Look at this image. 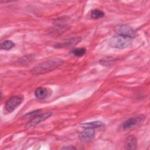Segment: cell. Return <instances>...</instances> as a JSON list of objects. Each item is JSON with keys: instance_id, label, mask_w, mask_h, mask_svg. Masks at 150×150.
<instances>
[{"instance_id": "7", "label": "cell", "mask_w": 150, "mask_h": 150, "mask_svg": "<svg viewBox=\"0 0 150 150\" xmlns=\"http://www.w3.org/2000/svg\"><path fill=\"white\" fill-rule=\"evenodd\" d=\"M95 137V131L94 129L87 128L81 132L79 135V138L82 142H88L91 141Z\"/></svg>"}, {"instance_id": "4", "label": "cell", "mask_w": 150, "mask_h": 150, "mask_svg": "<svg viewBox=\"0 0 150 150\" xmlns=\"http://www.w3.org/2000/svg\"><path fill=\"white\" fill-rule=\"evenodd\" d=\"M144 120H145V116L144 115L142 114L137 115L135 116L129 118L128 119L125 120L123 122L122 125V127L125 130L129 129L134 126H137L140 124L144 121Z\"/></svg>"}, {"instance_id": "15", "label": "cell", "mask_w": 150, "mask_h": 150, "mask_svg": "<svg viewBox=\"0 0 150 150\" xmlns=\"http://www.w3.org/2000/svg\"><path fill=\"white\" fill-rule=\"evenodd\" d=\"M71 53L77 57H81L86 53V49L85 48H77L71 51Z\"/></svg>"}, {"instance_id": "9", "label": "cell", "mask_w": 150, "mask_h": 150, "mask_svg": "<svg viewBox=\"0 0 150 150\" xmlns=\"http://www.w3.org/2000/svg\"><path fill=\"white\" fill-rule=\"evenodd\" d=\"M125 149L129 150H134L137 148V139L134 135L128 136L124 142Z\"/></svg>"}, {"instance_id": "5", "label": "cell", "mask_w": 150, "mask_h": 150, "mask_svg": "<svg viewBox=\"0 0 150 150\" xmlns=\"http://www.w3.org/2000/svg\"><path fill=\"white\" fill-rule=\"evenodd\" d=\"M52 115V112H46L42 114H38L34 117L32 119H31L26 125L25 128H29L32 127H34L40 122L47 120Z\"/></svg>"}, {"instance_id": "16", "label": "cell", "mask_w": 150, "mask_h": 150, "mask_svg": "<svg viewBox=\"0 0 150 150\" xmlns=\"http://www.w3.org/2000/svg\"><path fill=\"white\" fill-rule=\"evenodd\" d=\"M62 149H76V148L73 146H67L63 147Z\"/></svg>"}, {"instance_id": "6", "label": "cell", "mask_w": 150, "mask_h": 150, "mask_svg": "<svg viewBox=\"0 0 150 150\" xmlns=\"http://www.w3.org/2000/svg\"><path fill=\"white\" fill-rule=\"evenodd\" d=\"M117 35H124L133 38L135 36V32L133 29L127 25H120L114 28Z\"/></svg>"}, {"instance_id": "3", "label": "cell", "mask_w": 150, "mask_h": 150, "mask_svg": "<svg viewBox=\"0 0 150 150\" xmlns=\"http://www.w3.org/2000/svg\"><path fill=\"white\" fill-rule=\"evenodd\" d=\"M23 98L21 96H13L5 102L4 108L6 112H13L23 101Z\"/></svg>"}, {"instance_id": "12", "label": "cell", "mask_w": 150, "mask_h": 150, "mask_svg": "<svg viewBox=\"0 0 150 150\" xmlns=\"http://www.w3.org/2000/svg\"><path fill=\"white\" fill-rule=\"evenodd\" d=\"M116 62V59L110 57V56H105L103 57L100 60V63L104 66H108L113 64Z\"/></svg>"}, {"instance_id": "13", "label": "cell", "mask_w": 150, "mask_h": 150, "mask_svg": "<svg viewBox=\"0 0 150 150\" xmlns=\"http://www.w3.org/2000/svg\"><path fill=\"white\" fill-rule=\"evenodd\" d=\"M15 43L13 42L12 40H7L1 42L0 45V48L1 50H9L12 48H13L15 46Z\"/></svg>"}, {"instance_id": "14", "label": "cell", "mask_w": 150, "mask_h": 150, "mask_svg": "<svg viewBox=\"0 0 150 150\" xmlns=\"http://www.w3.org/2000/svg\"><path fill=\"white\" fill-rule=\"evenodd\" d=\"M91 18L94 19H98L104 16V12L99 9H94L91 11L90 14Z\"/></svg>"}, {"instance_id": "8", "label": "cell", "mask_w": 150, "mask_h": 150, "mask_svg": "<svg viewBox=\"0 0 150 150\" xmlns=\"http://www.w3.org/2000/svg\"><path fill=\"white\" fill-rule=\"evenodd\" d=\"M81 40V38H72L70 39H68L64 42H63L62 43H59L56 45L54 46L55 48H64V47H69L70 46H75L77 44H78L79 42H80Z\"/></svg>"}, {"instance_id": "10", "label": "cell", "mask_w": 150, "mask_h": 150, "mask_svg": "<svg viewBox=\"0 0 150 150\" xmlns=\"http://www.w3.org/2000/svg\"><path fill=\"white\" fill-rule=\"evenodd\" d=\"M103 126H104V124L99 121L88 122H85L80 124V127L84 129H87V128L95 129V128L102 127Z\"/></svg>"}, {"instance_id": "11", "label": "cell", "mask_w": 150, "mask_h": 150, "mask_svg": "<svg viewBox=\"0 0 150 150\" xmlns=\"http://www.w3.org/2000/svg\"><path fill=\"white\" fill-rule=\"evenodd\" d=\"M48 91L45 87H38L35 91V96L39 99H44L47 96Z\"/></svg>"}, {"instance_id": "2", "label": "cell", "mask_w": 150, "mask_h": 150, "mask_svg": "<svg viewBox=\"0 0 150 150\" xmlns=\"http://www.w3.org/2000/svg\"><path fill=\"white\" fill-rule=\"evenodd\" d=\"M132 38L121 35H116L111 38L108 42V45L113 48L124 49L128 47L132 43Z\"/></svg>"}, {"instance_id": "1", "label": "cell", "mask_w": 150, "mask_h": 150, "mask_svg": "<svg viewBox=\"0 0 150 150\" xmlns=\"http://www.w3.org/2000/svg\"><path fill=\"white\" fill-rule=\"evenodd\" d=\"M63 60L58 58L47 60L32 68L30 72L33 74H45L58 68L63 63Z\"/></svg>"}]
</instances>
